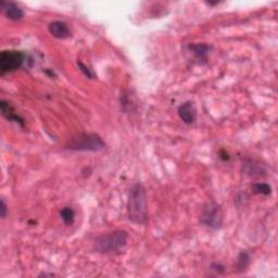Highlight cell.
Masks as SVG:
<instances>
[{
  "label": "cell",
  "instance_id": "1",
  "mask_svg": "<svg viewBox=\"0 0 278 278\" xmlns=\"http://www.w3.org/2000/svg\"><path fill=\"white\" fill-rule=\"evenodd\" d=\"M128 219L136 224H145L147 222V197L143 184H135L129 191L127 202Z\"/></svg>",
  "mask_w": 278,
  "mask_h": 278
},
{
  "label": "cell",
  "instance_id": "2",
  "mask_svg": "<svg viewBox=\"0 0 278 278\" xmlns=\"http://www.w3.org/2000/svg\"><path fill=\"white\" fill-rule=\"evenodd\" d=\"M128 234L125 230H114L96 238L95 249L99 253H116L126 246Z\"/></svg>",
  "mask_w": 278,
  "mask_h": 278
},
{
  "label": "cell",
  "instance_id": "3",
  "mask_svg": "<svg viewBox=\"0 0 278 278\" xmlns=\"http://www.w3.org/2000/svg\"><path fill=\"white\" fill-rule=\"evenodd\" d=\"M105 141L97 134H78L73 137L67 145V149L73 151H93L104 150Z\"/></svg>",
  "mask_w": 278,
  "mask_h": 278
},
{
  "label": "cell",
  "instance_id": "4",
  "mask_svg": "<svg viewBox=\"0 0 278 278\" xmlns=\"http://www.w3.org/2000/svg\"><path fill=\"white\" fill-rule=\"evenodd\" d=\"M25 55L16 50H4L0 55V73L1 75L16 71L23 65Z\"/></svg>",
  "mask_w": 278,
  "mask_h": 278
},
{
  "label": "cell",
  "instance_id": "5",
  "mask_svg": "<svg viewBox=\"0 0 278 278\" xmlns=\"http://www.w3.org/2000/svg\"><path fill=\"white\" fill-rule=\"evenodd\" d=\"M222 212L217 203L210 202L204 206L200 217V222L204 226L212 229H218L222 226Z\"/></svg>",
  "mask_w": 278,
  "mask_h": 278
},
{
  "label": "cell",
  "instance_id": "6",
  "mask_svg": "<svg viewBox=\"0 0 278 278\" xmlns=\"http://www.w3.org/2000/svg\"><path fill=\"white\" fill-rule=\"evenodd\" d=\"M178 115L180 120L186 124L195 123L197 118V110L194 102L186 101L178 108Z\"/></svg>",
  "mask_w": 278,
  "mask_h": 278
},
{
  "label": "cell",
  "instance_id": "7",
  "mask_svg": "<svg viewBox=\"0 0 278 278\" xmlns=\"http://www.w3.org/2000/svg\"><path fill=\"white\" fill-rule=\"evenodd\" d=\"M48 31L55 38L58 39H65L71 36V31L69 26L62 21L51 22L48 26Z\"/></svg>",
  "mask_w": 278,
  "mask_h": 278
},
{
  "label": "cell",
  "instance_id": "8",
  "mask_svg": "<svg viewBox=\"0 0 278 278\" xmlns=\"http://www.w3.org/2000/svg\"><path fill=\"white\" fill-rule=\"evenodd\" d=\"M1 9L3 11L4 15L7 16L9 20L12 21H18L23 18V10H22L18 4L15 2H11V1H1Z\"/></svg>",
  "mask_w": 278,
  "mask_h": 278
},
{
  "label": "cell",
  "instance_id": "9",
  "mask_svg": "<svg viewBox=\"0 0 278 278\" xmlns=\"http://www.w3.org/2000/svg\"><path fill=\"white\" fill-rule=\"evenodd\" d=\"M0 108H1V113L3 117L7 118L8 121L19 123L20 125H23V118H22L18 113H16L13 109V107L11 106L8 101L1 100L0 101Z\"/></svg>",
  "mask_w": 278,
  "mask_h": 278
},
{
  "label": "cell",
  "instance_id": "10",
  "mask_svg": "<svg viewBox=\"0 0 278 278\" xmlns=\"http://www.w3.org/2000/svg\"><path fill=\"white\" fill-rule=\"evenodd\" d=\"M189 50L192 51L197 58L199 59H204L207 56V55L209 54V51L211 50V47L209 45L206 44H192L188 46Z\"/></svg>",
  "mask_w": 278,
  "mask_h": 278
},
{
  "label": "cell",
  "instance_id": "11",
  "mask_svg": "<svg viewBox=\"0 0 278 278\" xmlns=\"http://www.w3.org/2000/svg\"><path fill=\"white\" fill-rule=\"evenodd\" d=\"M60 217H61L62 221H63V223L67 226H70L74 223L75 214H74V211H73V209L70 207H65L62 209L60 212Z\"/></svg>",
  "mask_w": 278,
  "mask_h": 278
},
{
  "label": "cell",
  "instance_id": "12",
  "mask_svg": "<svg viewBox=\"0 0 278 278\" xmlns=\"http://www.w3.org/2000/svg\"><path fill=\"white\" fill-rule=\"evenodd\" d=\"M250 255H249L247 251L240 252L237 259V269L239 271H245L249 266V264H250Z\"/></svg>",
  "mask_w": 278,
  "mask_h": 278
},
{
  "label": "cell",
  "instance_id": "13",
  "mask_svg": "<svg viewBox=\"0 0 278 278\" xmlns=\"http://www.w3.org/2000/svg\"><path fill=\"white\" fill-rule=\"evenodd\" d=\"M252 191L257 195L269 196V195H271L272 188H271V186L266 183H258L252 186Z\"/></svg>",
  "mask_w": 278,
  "mask_h": 278
},
{
  "label": "cell",
  "instance_id": "14",
  "mask_svg": "<svg viewBox=\"0 0 278 278\" xmlns=\"http://www.w3.org/2000/svg\"><path fill=\"white\" fill-rule=\"evenodd\" d=\"M77 65H78V67H79V70H81V72H82L83 74H84L85 76H86L87 78H90V79H92V78H94V77H95V76H94V74H93V72L90 71L86 65L83 64L81 61H77Z\"/></svg>",
  "mask_w": 278,
  "mask_h": 278
},
{
  "label": "cell",
  "instance_id": "15",
  "mask_svg": "<svg viewBox=\"0 0 278 278\" xmlns=\"http://www.w3.org/2000/svg\"><path fill=\"white\" fill-rule=\"evenodd\" d=\"M212 270H214L215 272H219V273H223L224 272V268L222 265L221 264H217V263H214L213 265H212Z\"/></svg>",
  "mask_w": 278,
  "mask_h": 278
},
{
  "label": "cell",
  "instance_id": "16",
  "mask_svg": "<svg viewBox=\"0 0 278 278\" xmlns=\"http://www.w3.org/2000/svg\"><path fill=\"white\" fill-rule=\"evenodd\" d=\"M7 215V204H5L4 200H1V218L4 219Z\"/></svg>",
  "mask_w": 278,
  "mask_h": 278
}]
</instances>
